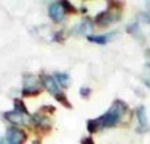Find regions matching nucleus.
Returning a JSON list of instances; mask_svg holds the SVG:
<instances>
[{
    "mask_svg": "<svg viewBox=\"0 0 150 144\" xmlns=\"http://www.w3.org/2000/svg\"><path fill=\"white\" fill-rule=\"evenodd\" d=\"M127 111H128L127 103L122 101V100H120V98L114 100V103L111 104V107L108 108L100 118H97V122L100 125V129L115 126V125L121 121V118L125 115Z\"/></svg>",
    "mask_w": 150,
    "mask_h": 144,
    "instance_id": "obj_1",
    "label": "nucleus"
},
{
    "mask_svg": "<svg viewBox=\"0 0 150 144\" xmlns=\"http://www.w3.org/2000/svg\"><path fill=\"white\" fill-rule=\"evenodd\" d=\"M42 82L40 78H36L35 75H24L22 78V90L21 94L24 97H33L40 94L42 91Z\"/></svg>",
    "mask_w": 150,
    "mask_h": 144,
    "instance_id": "obj_2",
    "label": "nucleus"
},
{
    "mask_svg": "<svg viewBox=\"0 0 150 144\" xmlns=\"http://www.w3.org/2000/svg\"><path fill=\"white\" fill-rule=\"evenodd\" d=\"M28 140V134L24 129L18 126H10L6 130V136L1 144H25Z\"/></svg>",
    "mask_w": 150,
    "mask_h": 144,
    "instance_id": "obj_3",
    "label": "nucleus"
},
{
    "mask_svg": "<svg viewBox=\"0 0 150 144\" xmlns=\"http://www.w3.org/2000/svg\"><path fill=\"white\" fill-rule=\"evenodd\" d=\"M121 18V13L117 11V13H114L111 10H104V11H100L96 17H95V24L99 25V27H108L110 24L112 22H117L118 20Z\"/></svg>",
    "mask_w": 150,
    "mask_h": 144,
    "instance_id": "obj_4",
    "label": "nucleus"
},
{
    "mask_svg": "<svg viewBox=\"0 0 150 144\" xmlns=\"http://www.w3.org/2000/svg\"><path fill=\"white\" fill-rule=\"evenodd\" d=\"M31 122L38 130H42V132H49L52 129V122H50V118L46 114H42L39 111L36 114L31 115Z\"/></svg>",
    "mask_w": 150,
    "mask_h": 144,
    "instance_id": "obj_5",
    "label": "nucleus"
},
{
    "mask_svg": "<svg viewBox=\"0 0 150 144\" xmlns=\"http://www.w3.org/2000/svg\"><path fill=\"white\" fill-rule=\"evenodd\" d=\"M3 117H4L6 121H8L10 123H13V126H24V125H27V123H29V119H31V117H27V115H22V114H20V112L17 111H7L3 114Z\"/></svg>",
    "mask_w": 150,
    "mask_h": 144,
    "instance_id": "obj_6",
    "label": "nucleus"
},
{
    "mask_svg": "<svg viewBox=\"0 0 150 144\" xmlns=\"http://www.w3.org/2000/svg\"><path fill=\"white\" fill-rule=\"evenodd\" d=\"M135 115L138 118V128L136 132L138 133H146L149 130V123H147V115H146V110L143 105H138L135 110Z\"/></svg>",
    "mask_w": 150,
    "mask_h": 144,
    "instance_id": "obj_7",
    "label": "nucleus"
},
{
    "mask_svg": "<svg viewBox=\"0 0 150 144\" xmlns=\"http://www.w3.org/2000/svg\"><path fill=\"white\" fill-rule=\"evenodd\" d=\"M40 82H42V86L49 91L52 93L53 96H56L57 93H60V87L57 85V82L54 79L53 75H42L40 76Z\"/></svg>",
    "mask_w": 150,
    "mask_h": 144,
    "instance_id": "obj_8",
    "label": "nucleus"
},
{
    "mask_svg": "<svg viewBox=\"0 0 150 144\" xmlns=\"http://www.w3.org/2000/svg\"><path fill=\"white\" fill-rule=\"evenodd\" d=\"M64 8H63V6L61 3L59 1H54V3H50L49 6V17L53 20L54 22H60L63 18H64Z\"/></svg>",
    "mask_w": 150,
    "mask_h": 144,
    "instance_id": "obj_9",
    "label": "nucleus"
},
{
    "mask_svg": "<svg viewBox=\"0 0 150 144\" xmlns=\"http://www.w3.org/2000/svg\"><path fill=\"white\" fill-rule=\"evenodd\" d=\"M115 35V32L107 33V35H88V40L96 44H106V43Z\"/></svg>",
    "mask_w": 150,
    "mask_h": 144,
    "instance_id": "obj_10",
    "label": "nucleus"
},
{
    "mask_svg": "<svg viewBox=\"0 0 150 144\" xmlns=\"http://www.w3.org/2000/svg\"><path fill=\"white\" fill-rule=\"evenodd\" d=\"M92 29H93V22L86 18V20H82V21L76 25V28H74V31H76L78 33H91Z\"/></svg>",
    "mask_w": 150,
    "mask_h": 144,
    "instance_id": "obj_11",
    "label": "nucleus"
},
{
    "mask_svg": "<svg viewBox=\"0 0 150 144\" xmlns=\"http://www.w3.org/2000/svg\"><path fill=\"white\" fill-rule=\"evenodd\" d=\"M54 79L57 82V85L61 86V87H68L71 83V78L68 74H64V72H56L54 74Z\"/></svg>",
    "mask_w": 150,
    "mask_h": 144,
    "instance_id": "obj_12",
    "label": "nucleus"
},
{
    "mask_svg": "<svg viewBox=\"0 0 150 144\" xmlns=\"http://www.w3.org/2000/svg\"><path fill=\"white\" fill-rule=\"evenodd\" d=\"M14 111L20 112L22 115L29 117V112H28L27 107H25V104H24V101H22L21 98H16V100H14Z\"/></svg>",
    "mask_w": 150,
    "mask_h": 144,
    "instance_id": "obj_13",
    "label": "nucleus"
},
{
    "mask_svg": "<svg viewBox=\"0 0 150 144\" xmlns=\"http://www.w3.org/2000/svg\"><path fill=\"white\" fill-rule=\"evenodd\" d=\"M86 129H88V132L91 134L96 133L97 130L100 129V125L97 122V119H89V121H86Z\"/></svg>",
    "mask_w": 150,
    "mask_h": 144,
    "instance_id": "obj_14",
    "label": "nucleus"
},
{
    "mask_svg": "<svg viewBox=\"0 0 150 144\" xmlns=\"http://www.w3.org/2000/svg\"><path fill=\"white\" fill-rule=\"evenodd\" d=\"M56 100H57V101L60 103V104H63V105H64L65 108H68V110H71V108H72V104H71L70 101H68V98H67V96H65L64 93H63V91H60V93H57V94H56Z\"/></svg>",
    "mask_w": 150,
    "mask_h": 144,
    "instance_id": "obj_15",
    "label": "nucleus"
},
{
    "mask_svg": "<svg viewBox=\"0 0 150 144\" xmlns=\"http://www.w3.org/2000/svg\"><path fill=\"white\" fill-rule=\"evenodd\" d=\"M127 32L131 33V35H138V33L140 32V29H139V22L135 21V22H132V24H129L128 27H127Z\"/></svg>",
    "mask_w": 150,
    "mask_h": 144,
    "instance_id": "obj_16",
    "label": "nucleus"
},
{
    "mask_svg": "<svg viewBox=\"0 0 150 144\" xmlns=\"http://www.w3.org/2000/svg\"><path fill=\"white\" fill-rule=\"evenodd\" d=\"M61 6H63V8H64V13H68V14L76 13V8L71 4L70 1H61Z\"/></svg>",
    "mask_w": 150,
    "mask_h": 144,
    "instance_id": "obj_17",
    "label": "nucleus"
},
{
    "mask_svg": "<svg viewBox=\"0 0 150 144\" xmlns=\"http://www.w3.org/2000/svg\"><path fill=\"white\" fill-rule=\"evenodd\" d=\"M54 111H56V107H53V105H43L40 108L42 114H54Z\"/></svg>",
    "mask_w": 150,
    "mask_h": 144,
    "instance_id": "obj_18",
    "label": "nucleus"
},
{
    "mask_svg": "<svg viewBox=\"0 0 150 144\" xmlns=\"http://www.w3.org/2000/svg\"><path fill=\"white\" fill-rule=\"evenodd\" d=\"M91 93H92L91 87H86V86H83V87H81V89H79V94L82 97H85V98L91 96Z\"/></svg>",
    "mask_w": 150,
    "mask_h": 144,
    "instance_id": "obj_19",
    "label": "nucleus"
},
{
    "mask_svg": "<svg viewBox=\"0 0 150 144\" xmlns=\"http://www.w3.org/2000/svg\"><path fill=\"white\" fill-rule=\"evenodd\" d=\"M81 144H95V141H93V139L91 136H88V137H83L81 140Z\"/></svg>",
    "mask_w": 150,
    "mask_h": 144,
    "instance_id": "obj_20",
    "label": "nucleus"
},
{
    "mask_svg": "<svg viewBox=\"0 0 150 144\" xmlns=\"http://www.w3.org/2000/svg\"><path fill=\"white\" fill-rule=\"evenodd\" d=\"M145 85L147 86V87H149L150 89V79H145Z\"/></svg>",
    "mask_w": 150,
    "mask_h": 144,
    "instance_id": "obj_21",
    "label": "nucleus"
},
{
    "mask_svg": "<svg viewBox=\"0 0 150 144\" xmlns=\"http://www.w3.org/2000/svg\"><path fill=\"white\" fill-rule=\"evenodd\" d=\"M32 144H42V143H40V141H39V140H35V141H33Z\"/></svg>",
    "mask_w": 150,
    "mask_h": 144,
    "instance_id": "obj_22",
    "label": "nucleus"
},
{
    "mask_svg": "<svg viewBox=\"0 0 150 144\" xmlns=\"http://www.w3.org/2000/svg\"><path fill=\"white\" fill-rule=\"evenodd\" d=\"M147 6H150V3H147ZM147 14H149V15H150V8H149V10H147Z\"/></svg>",
    "mask_w": 150,
    "mask_h": 144,
    "instance_id": "obj_23",
    "label": "nucleus"
},
{
    "mask_svg": "<svg viewBox=\"0 0 150 144\" xmlns=\"http://www.w3.org/2000/svg\"><path fill=\"white\" fill-rule=\"evenodd\" d=\"M0 144H1V143H0Z\"/></svg>",
    "mask_w": 150,
    "mask_h": 144,
    "instance_id": "obj_24",
    "label": "nucleus"
}]
</instances>
